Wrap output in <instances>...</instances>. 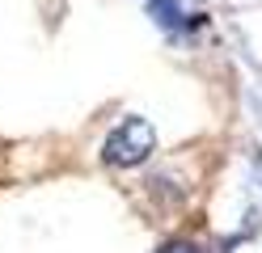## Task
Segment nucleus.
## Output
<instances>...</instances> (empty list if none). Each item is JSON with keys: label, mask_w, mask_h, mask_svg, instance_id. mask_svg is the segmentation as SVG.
<instances>
[{"label": "nucleus", "mask_w": 262, "mask_h": 253, "mask_svg": "<svg viewBox=\"0 0 262 253\" xmlns=\"http://www.w3.org/2000/svg\"><path fill=\"white\" fill-rule=\"evenodd\" d=\"M152 148H157V131L148 118H140V114H131L123 118L119 127H114L106 135V144H102V156L106 165H119V169H136L152 156Z\"/></svg>", "instance_id": "obj_1"}, {"label": "nucleus", "mask_w": 262, "mask_h": 253, "mask_svg": "<svg viewBox=\"0 0 262 253\" xmlns=\"http://www.w3.org/2000/svg\"><path fill=\"white\" fill-rule=\"evenodd\" d=\"M152 13L161 26H178L182 21V13H178V0H152Z\"/></svg>", "instance_id": "obj_2"}, {"label": "nucleus", "mask_w": 262, "mask_h": 253, "mask_svg": "<svg viewBox=\"0 0 262 253\" xmlns=\"http://www.w3.org/2000/svg\"><path fill=\"white\" fill-rule=\"evenodd\" d=\"M161 253H199V249H194L190 241H169V245L161 249Z\"/></svg>", "instance_id": "obj_3"}]
</instances>
